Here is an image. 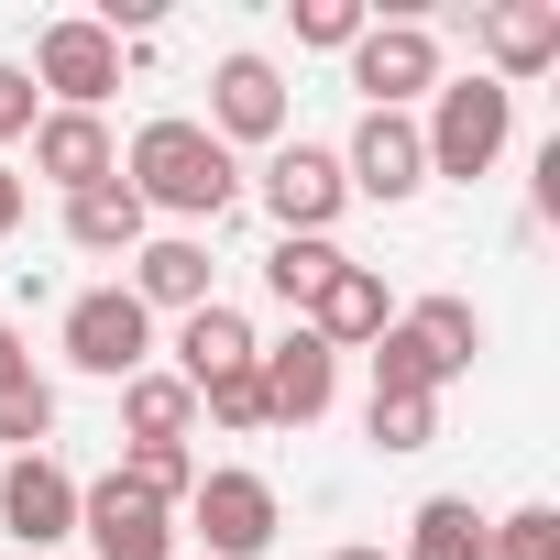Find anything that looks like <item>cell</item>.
<instances>
[{
    "instance_id": "obj_30",
    "label": "cell",
    "mask_w": 560,
    "mask_h": 560,
    "mask_svg": "<svg viewBox=\"0 0 560 560\" xmlns=\"http://www.w3.org/2000/svg\"><path fill=\"white\" fill-rule=\"evenodd\" d=\"M23 198H34V187H23L12 165H0V242H12V231H23Z\"/></svg>"
},
{
    "instance_id": "obj_8",
    "label": "cell",
    "mask_w": 560,
    "mask_h": 560,
    "mask_svg": "<svg viewBox=\"0 0 560 560\" xmlns=\"http://www.w3.org/2000/svg\"><path fill=\"white\" fill-rule=\"evenodd\" d=\"M253 374H264V407L275 429H319L330 396H341V352L319 330H287V341H253Z\"/></svg>"
},
{
    "instance_id": "obj_27",
    "label": "cell",
    "mask_w": 560,
    "mask_h": 560,
    "mask_svg": "<svg viewBox=\"0 0 560 560\" xmlns=\"http://www.w3.org/2000/svg\"><path fill=\"white\" fill-rule=\"evenodd\" d=\"M198 407L220 418V429H275V407H264V374L242 363V374H220V385H198Z\"/></svg>"
},
{
    "instance_id": "obj_23",
    "label": "cell",
    "mask_w": 560,
    "mask_h": 560,
    "mask_svg": "<svg viewBox=\"0 0 560 560\" xmlns=\"http://www.w3.org/2000/svg\"><path fill=\"white\" fill-rule=\"evenodd\" d=\"M341 264H352L341 242H275V253H264V298H287V308L308 319V298L330 287V275H341Z\"/></svg>"
},
{
    "instance_id": "obj_26",
    "label": "cell",
    "mask_w": 560,
    "mask_h": 560,
    "mask_svg": "<svg viewBox=\"0 0 560 560\" xmlns=\"http://www.w3.org/2000/svg\"><path fill=\"white\" fill-rule=\"evenodd\" d=\"M483 560H560V505H516L483 527Z\"/></svg>"
},
{
    "instance_id": "obj_19",
    "label": "cell",
    "mask_w": 560,
    "mask_h": 560,
    "mask_svg": "<svg viewBox=\"0 0 560 560\" xmlns=\"http://www.w3.org/2000/svg\"><path fill=\"white\" fill-rule=\"evenodd\" d=\"M396 330L418 341V363H429L440 385H462L472 352H483V308H472V298H418V308H396Z\"/></svg>"
},
{
    "instance_id": "obj_21",
    "label": "cell",
    "mask_w": 560,
    "mask_h": 560,
    "mask_svg": "<svg viewBox=\"0 0 560 560\" xmlns=\"http://www.w3.org/2000/svg\"><path fill=\"white\" fill-rule=\"evenodd\" d=\"M121 429H132V440H187V429H198V396H187L165 363H143V374L121 385Z\"/></svg>"
},
{
    "instance_id": "obj_5",
    "label": "cell",
    "mask_w": 560,
    "mask_h": 560,
    "mask_svg": "<svg viewBox=\"0 0 560 560\" xmlns=\"http://www.w3.org/2000/svg\"><path fill=\"white\" fill-rule=\"evenodd\" d=\"M67 363L100 374V385H132V374L154 363V308H143L132 287H89V298L67 308Z\"/></svg>"
},
{
    "instance_id": "obj_31",
    "label": "cell",
    "mask_w": 560,
    "mask_h": 560,
    "mask_svg": "<svg viewBox=\"0 0 560 560\" xmlns=\"http://www.w3.org/2000/svg\"><path fill=\"white\" fill-rule=\"evenodd\" d=\"M23 374H34V352H23V330H12V319H0V385H23Z\"/></svg>"
},
{
    "instance_id": "obj_24",
    "label": "cell",
    "mask_w": 560,
    "mask_h": 560,
    "mask_svg": "<svg viewBox=\"0 0 560 560\" xmlns=\"http://www.w3.org/2000/svg\"><path fill=\"white\" fill-rule=\"evenodd\" d=\"M363 440L396 451V462L429 451V440H440V396H374V407H363Z\"/></svg>"
},
{
    "instance_id": "obj_18",
    "label": "cell",
    "mask_w": 560,
    "mask_h": 560,
    "mask_svg": "<svg viewBox=\"0 0 560 560\" xmlns=\"http://www.w3.org/2000/svg\"><path fill=\"white\" fill-rule=\"evenodd\" d=\"M67 242H78V253H100V264H110V253L132 264V253L154 242V209H143L121 176H110V187H78V198H67Z\"/></svg>"
},
{
    "instance_id": "obj_15",
    "label": "cell",
    "mask_w": 560,
    "mask_h": 560,
    "mask_svg": "<svg viewBox=\"0 0 560 560\" xmlns=\"http://www.w3.org/2000/svg\"><path fill=\"white\" fill-rule=\"evenodd\" d=\"M483 78L494 89H516V78H549L560 67V12H549V0H494V12H483Z\"/></svg>"
},
{
    "instance_id": "obj_3",
    "label": "cell",
    "mask_w": 560,
    "mask_h": 560,
    "mask_svg": "<svg viewBox=\"0 0 560 560\" xmlns=\"http://www.w3.org/2000/svg\"><path fill=\"white\" fill-rule=\"evenodd\" d=\"M176 516H187V538H198L209 560H264V549H275V527H287L275 483H264V472H242V462H209V472H198V494H187Z\"/></svg>"
},
{
    "instance_id": "obj_28",
    "label": "cell",
    "mask_w": 560,
    "mask_h": 560,
    "mask_svg": "<svg viewBox=\"0 0 560 560\" xmlns=\"http://www.w3.org/2000/svg\"><path fill=\"white\" fill-rule=\"evenodd\" d=\"M363 23H374L363 0H298V45H330V56H352V45H363Z\"/></svg>"
},
{
    "instance_id": "obj_6",
    "label": "cell",
    "mask_w": 560,
    "mask_h": 560,
    "mask_svg": "<svg viewBox=\"0 0 560 560\" xmlns=\"http://www.w3.org/2000/svg\"><path fill=\"white\" fill-rule=\"evenodd\" d=\"M341 187L374 198V209H407L429 187V143H418V110H363L352 143H341Z\"/></svg>"
},
{
    "instance_id": "obj_4",
    "label": "cell",
    "mask_w": 560,
    "mask_h": 560,
    "mask_svg": "<svg viewBox=\"0 0 560 560\" xmlns=\"http://www.w3.org/2000/svg\"><path fill=\"white\" fill-rule=\"evenodd\" d=\"M264 209H275V242H330V220L352 209V187H341V154L330 143H308V132H287L264 154Z\"/></svg>"
},
{
    "instance_id": "obj_7",
    "label": "cell",
    "mask_w": 560,
    "mask_h": 560,
    "mask_svg": "<svg viewBox=\"0 0 560 560\" xmlns=\"http://www.w3.org/2000/svg\"><path fill=\"white\" fill-rule=\"evenodd\" d=\"M34 89H56V110H100L110 89H121V45L89 23V12H67V23H45L34 34V67H23Z\"/></svg>"
},
{
    "instance_id": "obj_29",
    "label": "cell",
    "mask_w": 560,
    "mask_h": 560,
    "mask_svg": "<svg viewBox=\"0 0 560 560\" xmlns=\"http://www.w3.org/2000/svg\"><path fill=\"white\" fill-rule=\"evenodd\" d=\"M34 121H45V100H34V78H23L12 56H0V143H23Z\"/></svg>"
},
{
    "instance_id": "obj_32",
    "label": "cell",
    "mask_w": 560,
    "mask_h": 560,
    "mask_svg": "<svg viewBox=\"0 0 560 560\" xmlns=\"http://www.w3.org/2000/svg\"><path fill=\"white\" fill-rule=\"evenodd\" d=\"M330 560H396V549H374V538H352V549H330Z\"/></svg>"
},
{
    "instance_id": "obj_2",
    "label": "cell",
    "mask_w": 560,
    "mask_h": 560,
    "mask_svg": "<svg viewBox=\"0 0 560 560\" xmlns=\"http://www.w3.org/2000/svg\"><path fill=\"white\" fill-rule=\"evenodd\" d=\"M505 132H516V89H494V78H440V89H429V121H418L429 176H462V187L494 176Z\"/></svg>"
},
{
    "instance_id": "obj_13",
    "label": "cell",
    "mask_w": 560,
    "mask_h": 560,
    "mask_svg": "<svg viewBox=\"0 0 560 560\" xmlns=\"http://www.w3.org/2000/svg\"><path fill=\"white\" fill-rule=\"evenodd\" d=\"M23 143H34V176H56L67 198H78V187H110V176H121V143H110V121H100V110H45V121H34Z\"/></svg>"
},
{
    "instance_id": "obj_1",
    "label": "cell",
    "mask_w": 560,
    "mask_h": 560,
    "mask_svg": "<svg viewBox=\"0 0 560 560\" xmlns=\"http://www.w3.org/2000/svg\"><path fill=\"white\" fill-rule=\"evenodd\" d=\"M121 187L143 198V209H165V220H220L231 198H242V165H231V143L209 132V121H187V110H165V121H143L132 132V154H121Z\"/></svg>"
},
{
    "instance_id": "obj_12",
    "label": "cell",
    "mask_w": 560,
    "mask_h": 560,
    "mask_svg": "<svg viewBox=\"0 0 560 560\" xmlns=\"http://www.w3.org/2000/svg\"><path fill=\"white\" fill-rule=\"evenodd\" d=\"M209 132L220 143H287V78H275V56H220L209 67Z\"/></svg>"
},
{
    "instance_id": "obj_17",
    "label": "cell",
    "mask_w": 560,
    "mask_h": 560,
    "mask_svg": "<svg viewBox=\"0 0 560 560\" xmlns=\"http://www.w3.org/2000/svg\"><path fill=\"white\" fill-rule=\"evenodd\" d=\"M121 287H132L143 308H176V319H187V308H209V242H198V231H154V242L132 253Z\"/></svg>"
},
{
    "instance_id": "obj_11",
    "label": "cell",
    "mask_w": 560,
    "mask_h": 560,
    "mask_svg": "<svg viewBox=\"0 0 560 560\" xmlns=\"http://www.w3.org/2000/svg\"><path fill=\"white\" fill-rule=\"evenodd\" d=\"M78 538H89L100 560H176V516H165L154 494H132L121 472L78 483Z\"/></svg>"
},
{
    "instance_id": "obj_25",
    "label": "cell",
    "mask_w": 560,
    "mask_h": 560,
    "mask_svg": "<svg viewBox=\"0 0 560 560\" xmlns=\"http://www.w3.org/2000/svg\"><path fill=\"white\" fill-rule=\"evenodd\" d=\"M45 440H56V385H45V374L0 385V451L23 462V451H45Z\"/></svg>"
},
{
    "instance_id": "obj_22",
    "label": "cell",
    "mask_w": 560,
    "mask_h": 560,
    "mask_svg": "<svg viewBox=\"0 0 560 560\" xmlns=\"http://www.w3.org/2000/svg\"><path fill=\"white\" fill-rule=\"evenodd\" d=\"M110 472H121V483H132V494H154V505H165V516H176V505H187V494H198V451H187V440H132V451H121V462H110Z\"/></svg>"
},
{
    "instance_id": "obj_14",
    "label": "cell",
    "mask_w": 560,
    "mask_h": 560,
    "mask_svg": "<svg viewBox=\"0 0 560 560\" xmlns=\"http://www.w3.org/2000/svg\"><path fill=\"white\" fill-rule=\"evenodd\" d=\"M298 330H319L330 352H374V341L396 330V308H385V275H374V264H341L330 287L308 298V319H298Z\"/></svg>"
},
{
    "instance_id": "obj_10",
    "label": "cell",
    "mask_w": 560,
    "mask_h": 560,
    "mask_svg": "<svg viewBox=\"0 0 560 560\" xmlns=\"http://www.w3.org/2000/svg\"><path fill=\"white\" fill-rule=\"evenodd\" d=\"M352 89H363V110H407V100H429V89H440V34H429V23H363V45H352Z\"/></svg>"
},
{
    "instance_id": "obj_20",
    "label": "cell",
    "mask_w": 560,
    "mask_h": 560,
    "mask_svg": "<svg viewBox=\"0 0 560 560\" xmlns=\"http://www.w3.org/2000/svg\"><path fill=\"white\" fill-rule=\"evenodd\" d=\"M483 527H494V516H483L472 494H429V505L407 516V549H396V560H483Z\"/></svg>"
},
{
    "instance_id": "obj_16",
    "label": "cell",
    "mask_w": 560,
    "mask_h": 560,
    "mask_svg": "<svg viewBox=\"0 0 560 560\" xmlns=\"http://www.w3.org/2000/svg\"><path fill=\"white\" fill-rule=\"evenodd\" d=\"M242 363H253V319H242L231 298H209V308H187V319H176V363H165V374H176L187 396H198V385H220V374H242Z\"/></svg>"
},
{
    "instance_id": "obj_9",
    "label": "cell",
    "mask_w": 560,
    "mask_h": 560,
    "mask_svg": "<svg viewBox=\"0 0 560 560\" xmlns=\"http://www.w3.org/2000/svg\"><path fill=\"white\" fill-rule=\"evenodd\" d=\"M0 538H23V549H67L78 538V472L56 451L0 462Z\"/></svg>"
}]
</instances>
